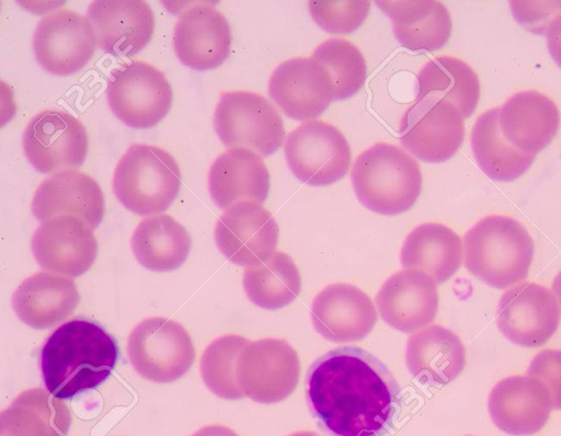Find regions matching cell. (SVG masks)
Wrapping results in <instances>:
<instances>
[{"instance_id": "obj_1", "label": "cell", "mask_w": 561, "mask_h": 436, "mask_svg": "<svg viewBox=\"0 0 561 436\" xmlns=\"http://www.w3.org/2000/svg\"><path fill=\"white\" fill-rule=\"evenodd\" d=\"M306 398L312 415L332 436H382L402 394L381 360L363 348L343 346L310 366Z\"/></svg>"}, {"instance_id": "obj_2", "label": "cell", "mask_w": 561, "mask_h": 436, "mask_svg": "<svg viewBox=\"0 0 561 436\" xmlns=\"http://www.w3.org/2000/svg\"><path fill=\"white\" fill-rule=\"evenodd\" d=\"M117 356L116 342L103 328L71 320L56 329L43 346V381L53 395L71 398L105 381Z\"/></svg>"}, {"instance_id": "obj_3", "label": "cell", "mask_w": 561, "mask_h": 436, "mask_svg": "<svg viewBox=\"0 0 561 436\" xmlns=\"http://www.w3.org/2000/svg\"><path fill=\"white\" fill-rule=\"evenodd\" d=\"M465 266L493 288H506L528 276L534 241L516 219L491 215L480 219L465 234Z\"/></svg>"}, {"instance_id": "obj_4", "label": "cell", "mask_w": 561, "mask_h": 436, "mask_svg": "<svg viewBox=\"0 0 561 436\" xmlns=\"http://www.w3.org/2000/svg\"><path fill=\"white\" fill-rule=\"evenodd\" d=\"M351 179L359 203L387 216L409 210L422 190L416 160L402 148L386 142L375 144L356 158Z\"/></svg>"}, {"instance_id": "obj_5", "label": "cell", "mask_w": 561, "mask_h": 436, "mask_svg": "<svg viewBox=\"0 0 561 436\" xmlns=\"http://www.w3.org/2000/svg\"><path fill=\"white\" fill-rule=\"evenodd\" d=\"M182 175L175 159L164 149L146 144L130 146L114 171L113 190L130 211L156 215L175 200Z\"/></svg>"}, {"instance_id": "obj_6", "label": "cell", "mask_w": 561, "mask_h": 436, "mask_svg": "<svg viewBox=\"0 0 561 436\" xmlns=\"http://www.w3.org/2000/svg\"><path fill=\"white\" fill-rule=\"evenodd\" d=\"M214 127L226 147L248 149L262 157L277 151L285 137L276 107L251 91L224 92L214 113Z\"/></svg>"}, {"instance_id": "obj_7", "label": "cell", "mask_w": 561, "mask_h": 436, "mask_svg": "<svg viewBox=\"0 0 561 436\" xmlns=\"http://www.w3.org/2000/svg\"><path fill=\"white\" fill-rule=\"evenodd\" d=\"M106 97L119 121L129 127L146 129L167 116L173 93L169 80L159 69L133 60L112 71Z\"/></svg>"}, {"instance_id": "obj_8", "label": "cell", "mask_w": 561, "mask_h": 436, "mask_svg": "<svg viewBox=\"0 0 561 436\" xmlns=\"http://www.w3.org/2000/svg\"><path fill=\"white\" fill-rule=\"evenodd\" d=\"M284 154L291 173L311 186H327L341 180L352 159L345 136L322 121H309L291 130L285 139Z\"/></svg>"}, {"instance_id": "obj_9", "label": "cell", "mask_w": 561, "mask_h": 436, "mask_svg": "<svg viewBox=\"0 0 561 436\" xmlns=\"http://www.w3.org/2000/svg\"><path fill=\"white\" fill-rule=\"evenodd\" d=\"M127 352L134 369L154 382H171L192 366L195 351L187 331L165 318H149L131 331Z\"/></svg>"}, {"instance_id": "obj_10", "label": "cell", "mask_w": 561, "mask_h": 436, "mask_svg": "<svg viewBox=\"0 0 561 436\" xmlns=\"http://www.w3.org/2000/svg\"><path fill=\"white\" fill-rule=\"evenodd\" d=\"M300 375L297 352L280 339H262L242 348L237 380L243 394L255 402H280L296 389Z\"/></svg>"}, {"instance_id": "obj_11", "label": "cell", "mask_w": 561, "mask_h": 436, "mask_svg": "<svg viewBox=\"0 0 561 436\" xmlns=\"http://www.w3.org/2000/svg\"><path fill=\"white\" fill-rule=\"evenodd\" d=\"M24 153L41 173L80 168L88 152V135L82 123L68 112L46 110L36 114L22 136Z\"/></svg>"}, {"instance_id": "obj_12", "label": "cell", "mask_w": 561, "mask_h": 436, "mask_svg": "<svg viewBox=\"0 0 561 436\" xmlns=\"http://www.w3.org/2000/svg\"><path fill=\"white\" fill-rule=\"evenodd\" d=\"M465 135L463 117L450 103L425 97L405 112L400 126L404 149L424 162L450 159Z\"/></svg>"}, {"instance_id": "obj_13", "label": "cell", "mask_w": 561, "mask_h": 436, "mask_svg": "<svg viewBox=\"0 0 561 436\" xmlns=\"http://www.w3.org/2000/svg\"><path fill=\"white\" fill-rule=\"evenodd\" d=\"M96 39L88 18L69 9L44 15L37 23L33 49L37 62L55 76L82 69L95 51Z\"/></svg>"}, {"instance_id": "obj_14", "label": "cell", "mask_w": 561, "mask_h": 436, "mask_svg": "<svg viewBox=\"0 0 561 436\" xmlns=\"http://www.w3.org/2000/svg\"><path fill=\"white\" fill-rule=\"evenodd\" d=\"M560 309L553 292L536 283H522L508 288L500 298L496 324L512 343L539 347L556 333Z\"/></svg>"}, {"instance_id": "obj_15", "label": "cell", "mask_w": 561, "mask_h": 436, "mask_svg": "<svg viewBox=\"0 0 561 436\" xmlns=\"http://www.w3.org/2000/svg\"><path fill=\"white\" fill-rule=\"evenodd\" d=\"M278 225L270 210L244 202L228 208L217 220L215 241L233 264L255 266L268 260L278 244Z\"/></svg>"}, {"instance_id": "obj_16", "label": "cell", "mask_w": 561, "mask_h": 436, "mask_svg": "<svg viewBox=\"0 0 561 436\" xmlns=\"http://www.w3.org/2000/svg\"><path fill=\"white\" fill-rule=\"evenodd\" d=\"M31 248L44 269L77 277L85 273L98 254L93 229L75 216H57L42 222Z\"/></svg>"}, {"instance_id": "obj_17", "label": "cell", "mask_w": 561, "mask_h": 436, "mask_svg": "<svg viewBox=\"0 0 561 436\" xmlns=\"http://www.w3.org/2000/svg\"><path fill=\"white\" fill-rule=\"evenodd\" d=\"M268 94L289 118L311 121L333 101V85L319 62L311 57H296L274 69Z\"/></svg>"}, {"instance_id": "obj_18", "label": "cell", "mask_w": 561, "mask_h": 436, "mask_svg": "<svg viewBox=\"0 0 561 436\" xmlns=\"http://www.w3.org/2000/svg\"><path fill=\"white\" fill-rule=\"evenodd\" d=\"M96 45L117 57L139 53L151 39L153 12L144 0H96L87 11Z\"/></svg>"}, {"instance_id": "obj_19", "label": "cell", "mask_w": 561, "mask_h": 436, "mask_svg": "<svg viewBox=\"0 0 561 436\" xmlns=\"http://www.w3.org/2000/svg\"><path fill=\"white\" fill-rule=\"evenodd\" d=\"M490 417L502 432L534 435L547 423L553 409L545 385L528 375H515L500 380L488 399Z\"/></svg>"}, {"instance_id": "obj_20", "label": "cell", "mask_w": 561, "mask_h": 436, "mask_svg": "<svg viewBox=\"0 0 561 436\" xmlns=\"http://www.w3.org/2000/svg\"><path fill=\"white\" fill-rule=\"evenodd\" d=\"M310 315L314 330L335 343L363 340L377 322L369 296L350 284L323 288L312 301Z\"/></svg>"}, {"instance_id": "obj_21", "label": "cell", "mask_w": 561, "mask_h": 436, "mask_svg": "<svg viewBox=\"0 0 561 436\" xmlns=\"http://www.w3.org/2000/svg\"><path fill=\"white\" fill-rule=\"evenodd\" d=\"M231 31L225 15L208 4L193 5L180 14L173 33L178 58L195 70L224 64L230 53Z\"/></svg>"}, {"instance_id": "obj_22", "label": "cell", "mask_w": 561, "mask_h": 436, "mask_svg": "<svg viewBox=\"0 0 561 436\" xmlns=\"http://www.w3.org/2000/svg\"><path fill=\"white\" fill-rule=\"evenodd\" d=\"M376 305L388 325L403 333L415 332L436 317V283L421 272H398L381 286L376 295Z\"/></svg>"}, {"instance_id": "obj_23", "label": "cell", "mask_w": 561, "mask_h": 436, "mask_svg": "<svg viewBox=\"0 0 561 436\" xmlns=\"http://www.w3.org/2000/svg\"><path fill=\"white\" fill-rule=\"evenodd\" d=\"M32 211L42 222L57 216H75L93 230L104 214V197L100 185L90 175L65 170L46 177L35 191Z\"/></svg>"}, {"instance_id": "obj_24", "label": "cell", "mask_w": 561, "mask_h": 436, "mask_svg": "<svg viewBox=\"0 0 561 436\" xmlns=\"http://www.w3.org/2000/svg\"><path fill=\"white\" fill-rule=\"evenodd\" d=\"M208 188L217 207L227 210L251 202L262 204L270 191V173L262 158L248 149H229L213 162Z\"/></svg>"}, {"instance_id": "obj_25", "label": "cell", "mask_w": 561, "mask_h": 436, "mask_svg": "<svg viewBox=\"0 0 561 436\" xmlns=\"http://www.w3.org/2000/svg\"><path fill=\"white\" fill-rule=\"evenodd\" d=\"M560 114L545 94L526 90L510 97L499 111L503 137L516 149L536 154L546 148L557 134Z\"/></svg>"}, {"instance_id": "obj_26", "label": "cell", "mask_w": 561, "mask_h": 436, "mask_svg": "<svg viewBox=\"0 0 561 436\" xmlns=\"http://www.w3.org/2000/svg\"><path fill=\"white\" fill-rule=\"evenodd\" d=\"M80 296L75 282L60 275L39 272L22 282L12 295L18 318L34 329H48L76 310Z\"/></svg>"}, {"instance_id": "obj_27", "label": "cell", "mask_w": 561, "mask_h": 436, "mask_svg": "<svg viewBox=\"0 0 561 436\" xmlns=\"http://www.w3.org/2000/svg\"><path fill=\"white\" fill-rule=\"evenodd\" d=\"M392 21L397 41L411 50L442 48L451 34L447 8L437 0L376 1Z\"/></svg>"}, {"instance_id": "obj_28", "label": "cell", "mask_w": 561, "mask_h": 436, "mask_svg": "<svg viewBox=\"0 0 561 436\" xmlns=\"http://www.w3.org/2000/svg\"><path fill=\"white\" fill-rule=\"evenodd\" d=\"M405 363L409 371L421 382L444 386L463 370L466 352L453 331L436 324L409 337Z\"/></svg>"}, {"instance_id": "obj_29", "label": "cell", "mask_w": 561, "mask_h": 436, "mask_svg": "<svg viewBox=\"0 0 561 436\" xmlns=\"http://www.w3.org/2000/svg\"><path fill=\"white\" fill-rule=\"evenodd\" d=\"M400 255L405 271L421 272L436 284H443L461 266L462 243L449 227L425 222L407 236Z\"/></svg>"}, {"instance_id": "obj_30", "label": "cell", "mask_w": 561, "mask_h": 436, "mask_svg": "<svg viewBox=\"0 0 561 436\" xmlns=\"http://www.w3.org/2000/svg\"><path fill=\"white\" fill-rule=\"evenodd\" d=\"M69 408L42 388L20 393L0 414V436H66Z\"/></svg>"}, {"instance_id": "obj_31", "label": "cell", "mask_w": 561, "mask_h": 436, "mask_svg": "<svg viewBox=\"0 0 561 436\" xmlns=\"http://www.w3.org/2000/svg\"><path fill=\"white\" fill-rule=\"evenodd\" d=\"M191 246L190 233L170 215L145 218L131 236L136 260L153 272H169L182 266Z\"/></svg>"}, {"instance_id": "obj_32", "label": "cell", "mask_w": 561, "mask_h": 436, "mask_svg": "<svg viewBox=\"0 0 561 436\" xmlns=\"http://www.w3.org/2000/svg\"><path fill=\"white\" fill-rule=\"evenodd\" d=\"M500 107L482 113L471 131V147L479 168L496 182H512L522 176L536 154L519 151L502 135L499 126Z\"/></svg>"}, {"instance_id": "obj_33", "label": "cell", "mask_w": 561, "mask_h": 436, "mask_svg": "<svg viewBox=\"0 0 561 436\" xmlns=\"http://www.w3.org/2000/svg\"><path fill=\"white\" fill-rule=\"evenodd\" d=\"M416 100L431 97L454 105L463 118L469 117L479 101L480 82L477 73L465 61L449 56L426 62L417 74Z\"/></svg>"}, {"instance_id": "obj_34", "label": "cell", "mask_w": 561, "mask_h": 436, "mask_svg": "<svg viewBox=\"0 0 561 436\" xmlns=\"http://www.w3.org/2000/svg\"><path fill=\"white\" fill-rule=\"evenodd\" d=\"M243 287L254 305L275 310L297 299L301 290V277L293 259L276 251L265 262L244 269Z\"/></svg>"}, {"instance_id": "obj_35", "label": "cell", "mask_w": 561, "mask_h": 436, "mask_svg": "<svg viewBox=\"0 0 561 436\" xmlns=\"http://www.w3.org/2000/svg\"><path fill=\"white\" fill-rule=\"evenodd\" d=\"M328 72L333 85V101L357 93L367 77V66L359 49L344 38H329L311 56Z\"/></svg>"}, {"instance_id": "obj_36", "label": "cell", "mask_w": 561, "mask_h": 436, "mask_svg": "<svg viewBox=\"0 0 561 436\" xmlns=\"http://www.w3.org/2000/svg\"><path fill=\"white\" fill-rule=\"evenodd\" d=\"M249 340L239 335H225L213 341L201 360V372L205 385L224 399L245 397L237 380V363Z\"/></svg>"}, {"instance_id": "obj_37", "label": "cell", "mask_w": 561, "mask_h": 436, "mask_svg": "<svg viewBox=\"0 0 561 436\" xmlns=\"http://www.w3.org/2000/svg\"><path fill=\"white\" fill-rule=\"evenodd\" d=\"M313 21L331 34H350L362 25L369 13L367 0H318L309 1Z\"/></svg>"}, {"instance_id": "obj_38", "label": "cell", "mask_w": 561, "mask_h": 436, "mask_svg": "<svg viewBox=\"0 0 561 436\" xmlns=\"http://www.w3.org/2000/svg\"><path fill=\"white\" fill-rule=\"evenodd\" d=\"M527 375L541 381L548 389L552 406L561 410V351L546 348L531 359Z\"/></svg>"}, {"instance_id": "obj_39", "label": "cell", "mask_w": 561, "mask_h": 436, "mask_svg": "<svg viewBox=\"0 0 561 436\" xmlns=\"http://www.w3.org/2000/svg\"><path fill=\"white\" fill-rule=\"evenodd\" d=\"M546 38L551 58L561 68V13L547 25Z\"/></svg>"}, {"instance_id": "obj_40", "label": "cell", "mask_w": 561, "mask_h": 436, "mask_svg": "<svg viewBox=\"0 0 561 436\" xmlns=\"http://www.w3.org/2000/svg\"><path fill=\"white\" fill-rule=\"evenodd\" d=\"M192 436H239L231 428L222 425H208L204 426Z\"/></svg>"}, {"instance_id": "obj_41", "label": "cell", "mask_w": 561, "mask_h": 436, "mask_svg": "<svg viewBox=\"0 0 561 436\" xmlns=\"http://www.w3.org/2000/svg\"><path fill=\"white\" fill-rule=\"evenodd\" d=\"M552 290L561 308V271L557 274L552 283Z\"/></svg>"}, {"instance_id": "obj_42", "label": "cell", "mask_w": 561, "mask_h": 436, "mask_svg": "<svg viewBox=\"0 0 561 436\" xmlns=\"http://www.w3.org/2000/svg\"><path fill=\"white\" fill-rule=\"evenodd\" d=\"M289 436H320V435L314 432L304 431V432H297V433L290 434Z\"/></svg>"}, {"instance_id": "obj_43", "label": "cell", "mask_w": 561, "mask_h": 436, "mask_svg": "<svg viewBox=\"0 0 561 436\" xmlns=\"http://www.w3.org/2000/svg\"><path fill=\"white\" fill-rule=\"evenodd\" d=\"M467 436H470V435H467Z\"/></svg>"}]
</instances>
